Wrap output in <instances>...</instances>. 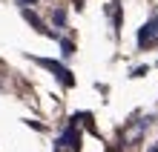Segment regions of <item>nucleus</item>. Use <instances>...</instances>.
Wrapping results in <instances>:
<instances>
[{
    "label": "nucleus",
    "instance_id": "obj_1",
    "mask_svg": "<svg viewBox=\"0 0 158 152\" xmlns=\"http://www.w3.org/2000/svg\"><path fill=\"white\" fill-rule=\"evenodd\" d=\"M158 40V17H152L147 26H141V32H138V46L141 49H147L150 43H155Z\"/></svg>",
    "mask_w": 158,
    "mask_h": 152
},
{
    "label": "nucleus",
    "instance_id": "obj_2",
    "mask_svg": "<svg viewBox=\"0 0 158 152\" xmlns=\"http://www.w3.org/2000/svg\"><path fill=\"white\" fill-rule=\"evenodd\" d=\"M35 60H38L40 66H49L58 78H63V83H72V75L66 72V66H63V63H58V60H46V58H35Z\"/></svg>",
    "mask_w": 158,
    "mask_h": 152
},
{
    "label": "nucleus",
    "instance_id": "obj_3",
    "mask_svg": "<svg viewBox=\"0 0 158 152\" xmlns=\"http://www.w3.org/2000/svg\"><path fill=\"white\" fill-rule=\"evenodd\" d=\"M150 152H158V149H150Z\"/></svg>",
    "mask_w": 158,
    "mask_h": 152
}]
</instances>
